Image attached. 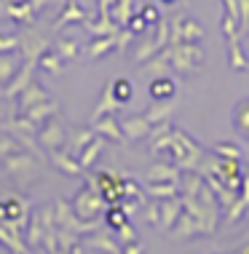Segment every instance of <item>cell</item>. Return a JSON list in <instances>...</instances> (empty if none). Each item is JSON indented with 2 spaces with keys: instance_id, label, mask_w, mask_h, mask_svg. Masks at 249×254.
Here are the masks:
<instances>
[{
  "instance_id": "obj_1",
  "label": "cell",
  "mask_w": 249,
  "mask_h": 254,
  "mask_svg": "<svg viewBox=\"0 0 249 254\" xmlns=\"http://www.w3.org/2000/svg\"><path fill=\"white\" fill-rule=\"evenodd\" d=\"M5 169H8V174H13L19 182H30L32 174H35V161H32V155H24V153H13L5 158Z\"/></svg>"
},
{
  "instance_id": "obj_2",
  "label": "cell",
  "mask_w": 249,
  "mask_h": 254,
  "mask_svg": "<svg viewBox=\"0 0 249 254\" xmlns=\"http://www.w3.org/2000/svg\"><path fill=\"white\" fill-rule=\"evenodd\" d=\"M40 102H46V88H40L38 83H27L22 88V97H19V113H27L30 107L40 105Z\"/></svg>"
},
{
  "instance_id": "obj_3",
  "label": "cell",
  "mask_w": 249,
  "mask_h": 254,
  "mask_svg": "<svg viewBox=\"0 0 249 254\" xmlns=\"http://www.w3.org/2000/svg\"><path fill=\"white\" fill-rule=\"evenodd\" d=\"M233 128L239 131L241 139H249V97L239 99L233 107Z\"/></svg>"
},
{
  "instance_id": "obj_4",
  "label": "cell",
  "mask_w": 249,
  "mask_h": 254,
  "mask_svg": "<svg viewBox=\"0 0 249 254\" xmlns=\"http://www.w3.org/2000/svg\"><path fill=\"white\" fill-rule=\"evenodd\" d=\"M40 142H43L48 150H57L62 142H65V136H62V128H59V123H57V121L48 123L46 128H40Z\"/></svg>"
},
{
  "instance_id": "obj_5",
  "label": "cell",
  "mask_w": 249,
  "mask_h": 254,
  "mask_svg": "<svg viewBox=\"0 0 249 254\" xmlns=\"http://www.w3.org/2000/svg\"><path fill=\"white\" fill-rule=\"evenodd\" d=\"M174 94V83H171L169 78H158L150 83V97H156V99H166V97H171Z\"/></svg>"
},
{
  "instance_id": "obj_6",
  "label": "cell",
  "mask_w": 249,
  "mask_h": 254,
  "mask_svg": "<svg viewBox=\"0 0 249 254\" xmlns=\"http://www.w3.org/2000/svg\"><path fill=\"white\" fill-rule=\"evenodd\" d=\"M54 110H57V107H54L51 102L46 99V102H40V105H35V107H30V110H27V113H24V118H30L32 123H40L43 118H48V115H51Z\"/></svg>"
},
{
  "instance_id": "obj_7",
  "label": "cell",
  "mask_w": 249,
  "mask_h": 254,
  "mask_svg": "<svg viewBox=\"0 0 249 254\" xmlns=\"http://www.w3.org/2000/svg\"><path fill=\"white\" fill-rule=\"evenodd\" d=\"M107 225L110 228H126V214H123V209H110L107 211Z\"/></svg>"
},
{
  "instance_id": "obj_8",
  "label": "cell",
  "mask_w": 249,
  "mask_h": 254,
  "mask_svg": "<svg viewBox=\"0 0 249 254\" xmlns=\"http://www.w3.org/2000/svg\"><path fill=\"white\" fill-rule=\"evenodd\" d=\"M113 91H115V97H118V102H129L131 99V83L129 80H115V86H113Z\"/></svg>"
},
{
  "instance_id": "obj_9",
  "label": "cell",
  "mask_w": 249,
  "mask_h": 254,
  "mask_svg": "<svg viewBox=\"0 0 249 254\" xmlns=\"http://www.w3.org/2000/svg\"><path fill=\"white\" fill-rule=\"evenodd\" d=\"M40 64H43V67H48L51 72H57V70H59V62L54 59V57H46V59H40Z\"/></svg>"
},
{
  "instance_id": "obj_10",
  "label": "cell",
  "mask_w": 249,
  "mask_h": 254,
  "mask_svg": "<svg viewBox=\"0 0 249 254\" xmlns=\"http://www.w3.org/2000/svg\"><path fill=\"white\" fill-rule=\"evenodd\" d=\"M11 46H16V40H13V38H3V40H0V51H3V49H11Z\"/></svg>"
}]
</instances>
